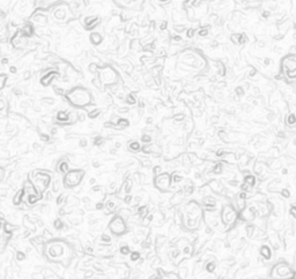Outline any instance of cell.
<instances>
[{
  "mask_svg": "<svg viewBox=\"0 0 296 279\" xmlns=\"http://www.w3.org/2000/svg\"><path fill=\"white\" fill-rule=\"evenodd\" d=\"M283 69L285 73L288 75V77L295 79L296 77V57H287L283 60Z\"/></svg>",
  "mask_w": 296,
  "mask_h": 279,
  "instance_id": "6da1fadb",
  "label": "cell"
},
{
  "mask_svg": "<svg viewBox=\"0 0 296 279\" xmlns=\"http://www.w3.org/2000/svg\"><path fill=\"white\" fill-rule=\"evenodd\" d=\"M170 182H171L170 175L167 174V173H164V174H162V175H159V178L156 179V186H157L159 188H161V189H167V188H169Z\"/></svg>",
  "mask_w": 296,
  "mask_h": 279,
  "instance_id": "7a4b0ae2",
  "label": "cell"
},
{
  "mask_svg": "<svg viewBox=\"0 0 296 279\" xmlns=\"http://www.w3.org/2000/svg\"><path fill=\"white\" fill-rule=\"evenodd\" d=\"M260 254L265 257L266 259H271V249L267 247V246H263L260 249Z\"/></svg>",
  "mask_w": 296,
  "mask_h": 279,
  "instance_id": "3957f363",
  "label": "cell"
},
{
  "mask_svg": "<svg viewBox=\"0 0 296 279\" xmlns=\"http://www.w3.org/2000/svg\"><path fill=\"white\" fill-rule=\"evenodd\" d=\"M244 181H245V184H248L250 187L255 186V184H256V179H255L253 175H246L245 178H244Z\"/></svg>",
  "mask_w": 296,
  "mask_h": 279,
  "instance_id": "277c9868",
  "label": "cell"
},
{
  "mask_svg": "<svg viewBox=\"0 0 296 279\" xmlns=\"http://www.w3.org/2000/svg\"><path fill=\"white\" fill-rule=\"evenodd\" d=\"M296 122V115L295 114H289L288 115V118H287V124L288 125H295Z\"/></svg>",
  "mask_w": 296,
  "mask_h": 279,
  "instance_id": "5b68a950",
  "label": "cell"
},
{
  "mask_svg": "<svg viewBox=\"0 0 296 279\" xmlns=\"http://www.w3.org/2000/svg\"><path fill=\"white\" fill-rule=\"evenodd\" d=\"M245 231H246L248 236H252L253 232H255V225H248V226L245 227Z\"/></svg>",
  "mask_w": 296,
  "mask_h": 279,
  "instance_id": "8992f818",
  "label": "cell"
},
{
  "mask_svg": "<svg viewBox=\"0 0 296 279\" xmlns=\"http://www.w3.org/2000/svg\"><path fill=\"white\" fill-rule=\"evenodd\" d=\"M130 148L132 150H134V151H138V150H140V144L138 142H132L130 144Z\"/></svg>",
  "mask_w": 296,
  "mask_h": 279,
  "instance_id": "52a82bcc",
  "label": "cell"
},
{
  "mask_svg": "<svg viewBox=\"0 0 296 279\" xmlns=\"http://www.w3.org/2000/svg\"><path fill=\"white\" fill-rule=\"evenodd\" d=\"M206 269H207L208 272H213L214 269H215V263H208V264L206 265Z\"/></svg>",
  "mask_w": 296,
  "mask_h": 279,
  "instance_id": "ba28073f",
  "label": "cell"
},
{
  "mask_svg": "<svg viewBox=\"0 0 296 279\" xmlns=\"http://www.w3.org/2000/svg\"><path fill=\"white\" fill-rule=\"evenodd\" d=\"M140 259V254L138 253V251H134V253H132V255H131V259L132 261H136V259Z\"/></svg>",
  "mask_w": 296,
  "mask_h": 279,
  "instance_id": "9c48e42d",
  "label": "cell"
},
{
  "mask_svg": "<svg viewBox=\"0 0 296 279\" xmlns=\"http://www.w3.org/2000/svg\"><path fill=\"white\" fill-rule=\"evenodd\" d=\"M281 195H282L283 197H286V199L290 197V193H289V190H288V189H282V190H281Z\"/></svg>",
  "mask_w": 296,
  "mask_h": 279,
  "instance_id": "30bf717a",
  "label": "cell"
},
{
  "mask_svg": "<svg viewBox=\"0 0 296 279\" xmlns=\"http://www.w3.org/2000/svg\"><path fill=\"white\" fill-rule=\"evenodd\" d=\"M222 172V166L221 164H217L214 166V173H221Z\"/></svg>",
  "mask_w": 296,
  "mask_h": 279,
  "instance_id": "8fae6325",
  "label": "cell"
},
{
  "mask_svg": "<svg viewBox=\"0 0 296 279\" xmlns=\"http://www.w3.org/2000/svg\"><path fill=\"white\" fill-rule=\"evenodd\" d=\"M121 254H123V255H127V254H130V249H129V247H121Z\"/></svg>",
  "mask_w": 296,
  "mask_h": 279,
  "instance_id": "7c38bea8",
  "label": "cell"
},
{
  "mask_svg": "<svg viewBox=\"0 0 296 279\" xmlns=\"http://www.w3.org/2000/svg\"><path fill=\"white\" fill-rule=\"evenodd\" d=\"M249 184H241V189H242V192H246V190L249 189Z\"/></svg>",
  "mask_w": 296,
  "mask_h": 279,
  "instance_id": "4fadbf2b",
  "label": "cell"
},
{
  "mask_svg": "<svg viewBox=\"0 0 296 279\" xmlns=\"http://www.w3.org/2000/svg\"><path fill=\"white\" fill-rule=\"evenodd\" d=\"M290 214L294 218H296V206H291L290 208Z\"/></svg>",
  "mask_w": 296,
  "mask_h": 279,
  "instance_id": "5bb4252c",
  "label": "cell"
},
{
  "mask_svg": "<svg viewBox=\"0 0 296 279\" xmlns=\"http://www.w3.org/2000/svg\"><path fill=\"white\" fill-rule=\"evenodd\" d=\"M240 199H248V194H246L245 192H242L241 194H240Z\"/></svg>",
  "mask_w": 296,
  "mask_h": 279,
  "instance_id": "9a60e30c",
  "label": "cell"
},
{
  "mask_svg": "<svg viewBox=\"0 0 296 279\" xmlns=\"http://www.w3.org/2000/svg\"><path fill=\"white\" fill-rule=\"evenodd\" d=\"M193 193V187L191 186V187H186V194H192Z\"/></svg>",
  "mask_w": 296,
  "mask_h": 279,
  "instance_id": "2e32d148",
  "label": "cell"
},
{
  "mask_svg": "<svg viewBox=\"0 0 296 279\" xmlns=\"http://www.w3.org/2000/svg\"><path fill=\"white\" fill-rule=\"evenodd\" d=\"M160 172H161V167L160 166H156L155 169H154V173H155L156 175H159L160 174Z\"/></svg>",
  "mask_w": 296,
  "mask_h": 279,
  "instance_id": "e0dca14e",
  "label": "cell"
},
{
  "mask_svg": "<svg viewBox=\"0 0 296 279\" xmlns=\"http://www.w3.org/2000/svg\"><path fill=\"white\" fill-rule=\"evenodd\" d=\"M174 181H175V182H179V181H182V177H179V175H175V177H174Z\"/></svg>",
  "mask_w": 296,
  "mask_h": 279,
  "instance_id": "ac0fdd59",
  "label": "cell"
},
{
  "mask_svg": "<svg viewBox=\"0 0 296 279\" xmlns=\"http://www.w3.org/2000/svg\"><path fill=\"white\" fill-rule=\"evenodd\" d=\"M152 219H153V216H152V214H148V218L146 219V224H149L152 221Z\"/></svg>",
  "mask_w": 296,
  "mask_h": 279,
  "instance_id": "d6986e66",
  "label": "cell"
},
{
  "mask_svg": "<svg viewBox=\"0 0 296 279\" xmlns=\"http://www.w3.org/2000/svg\"><path fill=\"white\" fill-rule=\"evenodd\" d=\"M151 137L149 136H147V135H145V136H142V141H147V142H149L151 141Z\"/></svg>",
  "mask_w": 296,
  "mask_h": 279,
  "instance_id": "ffe728a7",
  "label": "cell"
},
{
  "mask_svg": "<svg viewBox=\"0 0 296 279\" xmlns=\"http://www.w3.org/2000/svg\"><path fill=\"white\" fill-rule=\"evenodd\" d=\"M160 28H161V29H166V28H167L166 22H162V23H161V25H160Z\"/></svg>",
  "mask_w": 296,
  "mask_h": 279,
  "instance_id": "44dd1931",
  "label": "cell"
},
{
  "mask_svg": "<svg viewBox=\"0 0 296 279\" xmlns=\"http://www.w3.org/2000/svg\"><path fill=\"white\" fill-rule=\"evenodd\" d=\"M184 254H190V247H186L184 249Z\"/></svg>",
  "mask_w": 296,
  "mask_h": 279,
  "instance_id": "7402d4cb",
  "label": "cell"
},
{
  "mask_svg": "<svg viewBox=\"0 0 296 279\" xmlns=\"http://www.w3.org/2000/svg\"><path fill=\"white\" fill-rule=\"evenodd\" d=\"M192 34H193V30H189V31H187V37H192V36H193Z\"/></svg>",
  "mask_w": 296,
  "mask_h": 279,
  "instance_id": "603a6c76",
  "label": "cell"
},
{
  "mask_svg": "<svg viewBox=\"0 0 296 279\" xmlns=\"http://www.w3.org/2000/svg\"><path fill=\"white\" fill-rule=\"evenodd\" d=\"M130 201H131V196H126V199H125L126 203H130Z\"/></svg>",
  "mask_w": 296,
  "mask_h": 279,
  "instance_id": "cb8c5ba5",
  "label": "cell"
},
{
  "mask_svg": "<svg viewBox=\"0 0 296 279\" xmlns=\"http://www.w3.org/2000/svg\"><path fill=\"white\" fill-rule=\"evenodd\" d=\"M96 208H97V209H102V208H103V204H97Z\"/></svg>",
  "mask_w": 296,
  "mask_h": 279,
  "instance_id": "d4e9b609",
  "label": "cell"
},
{
  "mask_svg": "<svg viewBox=\"0 0 296 279\" xmlns=\"http://www.w3.org/2000/svg\"><path fill=\"white\" fill-rule=\"evenodd\" d=\"M282 173H283V174H287V169H283V171H282Z\"/></svg>",
  "mask_w": 296,
  "mask_h": 279,
  "instance_id": "484cf974",
  "label": "cell"
},
{
  "mask_svg": "<svg viewBox=\"0 0 296 279\" xmlns=\"http://www.w3.org/2000/svg\"><path fill=\"white\" fill-rule=\"evenodd\" d=\"M162 1H166V0H162Z\"/></svg>",
  "mask_w": 296,
  "mask_h": 279,
  "instance_id": "4316f807",
  "label": "cell"
}]
</instances>
